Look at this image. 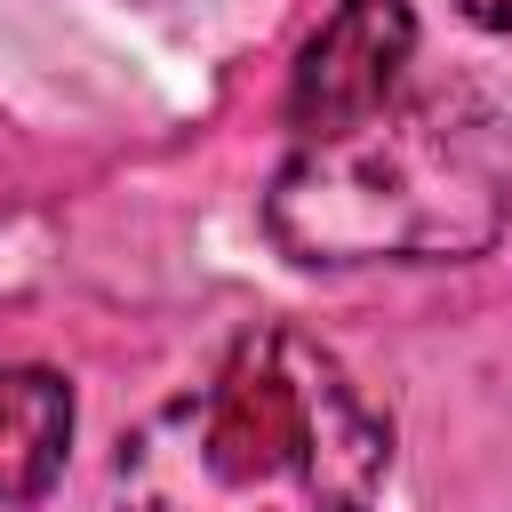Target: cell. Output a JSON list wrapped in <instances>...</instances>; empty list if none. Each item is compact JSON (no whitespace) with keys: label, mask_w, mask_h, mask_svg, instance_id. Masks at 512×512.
<instances>
[{"label":"cell","mask_w":512,"mask_h":512,"mask_svg":"<svg viewBox=\"0 0 512 512\" xmlns=\"http://www.w3.org/2000/svg\"><path fill=\"white\" fill-rule=\"evenodd\" d=\"M472 24H488V32H512V0H456Z\"/></svg>","instance_id":"5"},{"label":"cell","mask_w":512,"mask_h":512,"mask_svg":"<svg viewBox=\"0 0 512 512\" xmlns=\"http://www.w3.org/2000/svg\"><path fill=\"white\" fill-rule=\"evenodd\" d=\"M392 472V424L352 368L288 328H240L200 384L120 440L128 512H368Z\"/></svg>","instance_id":"1"},{"label":"cell","mask_w":512,"mask_h":512,"mask_svg":"<svg viewBox=\"0 0 512 512\" xmlns=\"http://www.w3.org/2000/svg\"><path fill=\"white\" fill-rule=\"evenodd\" d=\"M416 56V16L408 0H344L296 56V80H288V112L304 136H344L360 120H376L400 88Z\"/></svg>","instance_id":"3"},{"label":"cell","mask_w":512,"mask_h":512,"mask_svg":"<svg viewBox=\"0 0 512 512\" xmlns=\"http://www.w3.org/2000/svg\"><path fill=\"white\" fill-rule=\"evenodd\" d=\"M72 448V392L48 368H0V504H32L56 488Z\"/></svg>","instance_id":"4"},{"label":"cell","mask_w":512,"mask_h":512,"mask_svg":"<svg viewBox=\"0 0 512 512\" xmlns=\"http://www.w3.org/2000/svg\"><path fill=\"white\" fill-rule=\"evenodd\" d=\"M296 264H464L504 232V168L456 104H384L344 136H304L264 192Z\"/></svg>","instance_id":"2"}]
</instances>
